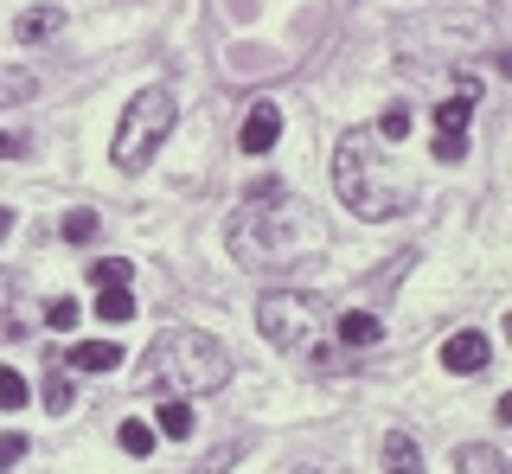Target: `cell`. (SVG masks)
<instances>
[{"instance_id":"6da1fadb","label":"cell","mask_w":512,"mask_h":474,"mask_svg":"<svg viewBox=\"0 0 512 474\" xmlns=\"http://www.w3.org/2000/svg\"><path fill=\"white\" fill-rule=\"evenodd\" d=\"M231 257L244 270H288V263H301V225H295V205H288L282 180H263L250 193V205L231 218Z\"/></svg>"},{"instance_id":"7a4b0ae2","label":"cell","mask_w":512,"mask_h":474,"mask_svg":"<svg viewBox=\"0 0 512 474\" xmlns=\"http://www.w3.org/2000/svg\"><path fill=\"white\" fill-rule=\"evenodd\" d=\"M231 378V353L212 340V334H192V327H173L148 346V366H141V385L148 391H167V398H205Z\"/></svg>"},{"instance_id":"3957f363","label":"cell","mask_w":512,"mask_h":474,"mask_svg":"<svg viewBox=\"0 0 512 474\" xmlns=\"http://www.w3.org/2000/svg\"><path fill=\"white\" fill-rule=\"evenodd\" d=\"M256 327H263L269 346L301 353V359H308V366H320V372H346V366H352V359H340L327 340H320L327 308H320L314 295H263V302H256Z\"/></svg>"},{"instance_id":"277c9868","label":"cell","mask_w":512,"mask_h":474,"mask_svg":"<svg viewBox=\"0 0 512 474\" xmlns=\"http://www.w3.org/2000/svg\"><path fill=\"white\" fill-rule=\"evenodd\" d=\"M333 193H340V205L352 218H372V225L404 212V199H397L372 167V135H346L340 148H333Z\"/></svg>"},{"instance_id":"5b68a950","label":"cell","mask_w":512,"mask_h":474,"mask_svg":"<svg viewBox=\"0 0 512 474\" xmlns=\"http://www.w3.org/2000/svg\"><path fill=\"white\" fill-rule=\"evenodd\" d=\"M173 116H180V109H173L167 90H141V97H128L122 122H116V141H109V161H116L122 173H141L154 161V148L167 141Z\"/></svg>"},{"instance_id":"8992f818","label":"cell","mask_w":512,"mask_h":474,"mask_svg":"<svg viewBox=\"0 0 512 474\" xmlns=\"http://www.w3.org/2000/svg\"><path fill=\"white\" fill-rule=\"evenodd\" d=\"M442 366L448 372H487L493 366V340L474 334V327H468V334H448L442 340Z\"/></svg>"},{"instance_id":"52a82bcc","label":"cell","mask_w":512,"mask_h":474,"mask_svg":"<svg viewBox=\"0 0 512 474\" xmlns=\"http://www.w3.org/2000/svg\"><path fill=\"white\" fill-rule=\"evenodd\" d=\"M474 103H480V84H474V77H461V90H455V97H442V103H436V135H455V141H468Z\"/></svg>"},{"instance_id":"ba28073f","label":"cell","mask_w":512,"mask_h":474,"mask_svg":"<svg viewBox=\"0 0 512 474\" xmlns=\"http://www.w3.org/2000/svg\"><path fill=\"white\" fill-rule=\"evenodd\" d=\"M276 135H282V109L276 103H256L250 116H244V129H237V148H244V154H269V148H276Z\"/></svg>"},{"instance_id":"9c48e42d","label":"cell","mask_w":512,"mask_h":474,"mask_svg":"<svg viewBox=\"0 0 512 474\" xmlns=\"http://www.w3.org/2000/svg\"><path fill=\"white\" fill-rule=\"evenodd\" d=\"M333 334H340V346H346V353H359V346H378L384 321H378V314H365V308H346L340 321H333Z\"/></svg>"},{"instance_id":"30bf717a","label":"cell","mask_w":512,"mask_h":474,"mask_svg":"<svg viewBox=\"0 0 512 474\" xmlns=\"http://www.w3.org/2000/svg\"><path fill=\"white\" fill-rule=\"evenodd\" d=\"M122 366V346L116 340H84L71 346V372H116Z\"/></svg>"},{"instance_id":"8fae6325","label":"cell","mask_w":512,"mask_h":474,"mask_svg":"<svg viewBox=\"0 0 512 474\" xmlns=\"http://www.w3.org/2000/svg\"><path fill=\"white\" fill-rule=\"evenodd\" d=\"M58 26H64V13L52 7V0H45V7H26V13H20V39H26V45H39V39H52V33H58Z\"/></svg>"},{"instance_id":"7c38bea8","label":"cell","mask_w":512,"mask_h":474,"mask_svg":"<svg viewBox=\"0 0 512 474\" xmlns=\"http://www.w3.org/2000/svg\"><path fill=\"white\" fill-rule=\"evenodd\" d=\"M455 474H506V455L487 449V442H468V449L455 455Z\"/></svg>"},{"instance_id":"4fadbf2b","label":"cell","mask_w":512,"mask_h":474,"mask_svg":"<svg viewBox=\"0 0 512 474\" xmlns=\"http://www.w3.org/2000/svg\"><path fill=\"white\" fill-rule=\"evenodd\" d=\"M154 423H160V436H167V442H186V436H192V404L167 398V404L154 410Z\"/></svg>"},{"instance_id":"5bb4252c","label":"cell","mask_w":512,"mask_h":474,"mask_svg":"<svg viewBox=\"0 0 512 474\" xmlns=\"http://www.w3.org/2000/svg\"><path fill=\"white\" fill-rule=\"evenodd\" d=\"M26 97H39V77L32 71H0V103H26Z\"/></svg>"},{"instance_id":"9a60e30c","label":"cell","mask_w":512,"mask_h":474,"mask_svg":"<svg viewBox=\"0 0 512 474\" xmlns=\"http://www.w3.org/2000/svg\"><path fill=\"white\" fill-rule=\"evenodd\" d=\"M96 314H103V321H128V314H135V295L128 289H96Z\"/></svg>"},{"instance_id":"2e32d148","label":"cell","mask_w":512,"mask_h":474,"mask_svg":"<svg viewBox=\"0 0 512 474\" xmlns=\"http://www.w3.org/2000/svg\"><path fill=\"white\" fill-rule=\"evenodd\" d=\"M90 282H96V289H128V263L122 257H96L90 263Z\"/></svg>"},{"instance_id":"e0dca14e","label":"cell","mask_w":512,"mask_h":474,"mask_svg":"<svg viewBox=\"0 0 512 474\" xmlns=\"http://www.w3.org/2000/svg\"><path fill=\"white\" fill-rule=\"evenodd\" d=\"M116 442H122L128 455H154V430H148V423H141V417H128L122 430H116Z\"/></svg>"},{"instance_id":"ac0fdd59","label":"cell","mask_w":512,"mask_h":474,"mask_svg":"<svg viewBox=\"0 0 512 474\" xmlns=\"http://www.w3.org/2000/svg\"><path fill=\"white\" fill-rule=\"evenodd\" d=\"M90 237H96V212H90V205H77V212L64 218V244H90Z\"/></svg>"},{"instance_id":"d6986e66","label":"cell","mask_w":512,"mask_h":474,"mask_svg":"<svg viewBox=\"0 0 512 474\" xmlns=\"http://www.w3.org/2000/svg\"><path fill=\"white\" fill-rule=\"evenodd\" d=\"M26 404V378L13 366H0V410H20Z\"/></svg>"},{"instance_id":"ffe728a7","label":"cell","mask_w":512,"mask_h":474,"mask_svg":"<svg viewBox=\"0 0 512 474\" xmlns=\"http://www.w3.org/2000/svg\"><path fill=\"white\" fill-rule=\"evenodd\" d=\"M378 135H384V141H404V135H410V109L391 103V109H384V122H378Z\"/></svg>"},{"instance_id":"44dd1931","label":"cell","mask_w":512,"mask_h":474,"mask_svg":"<svg viewBox=\"0 0 512 474\" xmlns=\"http://www.w3.org/2000/svg\"><path fill=\"white\" fill-rule=\"evenodd\" d=\"M45 410H71V378L45 372Z\"/></svg>"},{"instance_id":"7402d4cb","label":"cell","mask_w":512,"mask_h":474,"mask_svg":"<svg viewBox=\"0 0 512 474\" xmlns=\"http://www.w3.org/2000/svg\"><path fill=\"white\" fill-rule=\"evenodd\" d=\"M45 327H52V334H71V327H77V302H45Z\"/></svg>"},{"instance_id":"603a6c76","label":"cell","mask_w":512,"mask_h":474,"mask_svg":"<svg viewBox=\"0 0 512 474\" xmlns=\"http://www.w3.org/2000/svg\"><path fill=\"white\" fill-rule=\"evenodd\" d=\"M384 455H391L397 468H416V442L410 436H384Z\"/></svg>"},{"instance_id":"cb8c5ba5","label":"cell","mask_w":512,"mask_h":474,"mask_svg":"<svg viewBox=\"0 0 512 474\" xmlns=\"http://www.w3.org/2000/svg\"><path fill=\"white\" fill-rule=\"evenodd\" d=\"M20 455H26V436H0V474L20 462Z\"/></svg>"},{"instance_id":"d4e9b609","label":"cell","mask_w":512,"mask_h":474,"mask_svg":"<svg viewBox=\"0 0 512 474\" xmlns=\"http://www.w3.org/2000/svg\"><path fill=\"white\" fill-rule=\"evenodd\" d=\"M468 154V141H455V135H436V161H461Z\"/></svg>"},{"instance_id":"484cf974","label":"cell","mask_w":512,"mask_h":474,"mask_svg":"<svg viewBox=\"0 0 512 474\" xmlns=\"http://www.w3.org/2000/svg\"><path fill=\"white\" fill-rule=\"evenodd\" d=\"M231 462H237V442H224V449H218V455H212V462H205L199 474H224V468H231Z\"/></svg>"},{"instance_id":"4316f807","label":"cell","mask_w":512,"mask_h":474,"mask_svg":"<svg viewBox=\"0 0 512 474\" xmlns=\"http://www.w3.org/2000/svg\"><path fill=\"white\" fill-rule=\"evenodd\" d=\"M20 148H26L20 135H0V161H13V154H20Z\"/></svg>"},{"instance_id":"83f0119b","label":"cell","mask_w":512,"mask_h":474,"mask_svg":"<svg viewBox=\"0 0 512 474\" xmlns=\"http://www.w3.org/2000/svg\"><path fill=\"white\" fill-rule=\"evenodd\" d=\"M13 231V212H7V205H0V237H7Z\"/></svg>"},{"instance_id":"f1b7e54d","label":"cell","mask_w":512,"mask_h":474,"mask_svg":"<svg viewBox=\"0 0 512 474\" xmlns=\"http://www.w3.org/2000/svg\"><path fill=\"white\" fill-rule=\"evenodd\" d=\"M391 474H416V468H391Z\"/></svg>"},{"instance_id":"f546056e","label":"cell","mask_w":512,"mask_h":474,"mask_svg":"<svg viewBox=\"0 0 512 474\" xmlns=\"http://www.w3.org/2000/svg\"><path fill=\"white\" fill-rule=\"evenodd\" d=\"M295 474H314V468H295Z\"/></svg>"}]
</instances>
